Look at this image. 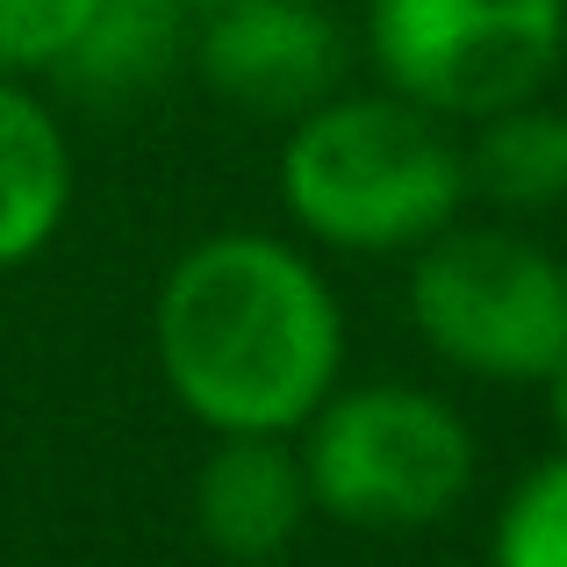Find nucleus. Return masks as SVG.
Returning a JSON list of instances; mask_svg holds the SVG:
<instances>
[{
	"label": "nucleus",
	"mask_w": 567,
	"mask_h": 567,
	"mask_svg": "<svg viewBox=\"0 0 567 567\" xmlns=\"http://www.w3.org/2000/svg\"><path fill=\"white\" fill-rule=\"evenodd\" d=\"M346 317L280 237L223 230L158 288V367L208 431H295L338 388Z\"/></svg>",
	"instance_id": "nucleus-1"
},
{
	"label": "nucleus",
	"mask_w": 567,
	"mask_h": 567,
	"mask_svg": "<svg viewBox=\"0 0 567 567\" xmlns=\"http://www.w3.org/2000/svg\"><path fill=\"white\" fill-rule=\"evenodd\" d=\"M410 317L467 374L546 381L567 360V266L532 237L445 223L410 274Z\"/></svg>",
	"instance_id": "nucleus-4"
},
{
	"label": "nucleus",
	"mask_w": 567,
	"mask_h": 567,
	"mask_svg": "<svg viewBox=\"0 0 567 567\" xmlns=\"http://www.w3.org/2000/svg\"><path fill=\"white\" fill-rule=\"evenodd\" d=\"M367 51L402 101L482 123L560 72L567 0H374Z\"/></svg>",
	"instance_id": "nucleus-5"
},
{
	"label": "nucleus",
	"mask_w": 567,
	"mask_h": 567,
	"mask_svg": "<svg viewBox=\"0 0 567 567\" xmlns=\"http://www.w3.org/2000/svg\"><path fill=\"white\" fill-rule=\"evenodd\" d=\"M101 0H0V72H43L86 37Z\"/></svg>",
	"instance_id": "nucleus-12"
},
{
	"label": "nucleus",
	"mask_w": 567,
	"mask_h": 567,
	"mask_svg": "<svg viewBox=\"0 0 567 567\" xmlns=\"http://www.w3.org/2000/svg\"><path fill=\"white\" fill-rule=\"evenodd\" d=\"M467 187L511 208H546L567 194V115L554 109H496L482 115V137L467 152Z\"/></svg>",
	"instance_id": "nucleus-9"
},
{
	"label": "nucleus",
	"mask_w": 567,
	"mask_h": 567,
	"mask_svg": "<svg viewBox=\"0 0 567 567\" xmlns=\"http://www.w3.org/2000/svg\"><path fill=\"white\" fill-rule=\"evenodd\" d=\"M295 223L338 251L431 245L467 202V152L416 101H317L280 152Z\"/></svg>",
	"instance_id": "nucleus-2"
},
{
	"label": "nucleus",
	"mask_w": 567,
	"mask_h": 567,
	"mask_svg": "<svg viewBox=\"0 0 567 567\" xmlns=\"http://www.w3.org/2000/svg\"><path fill=\"white\" fill-rule=\"evenodd\" d=\"M488 567H567V453L517 482L488 539Z\"/></svg>",
	"instance_id": "nucleus-11"
},
{
	"label": "nucleus",
	"mask_w": 567,
	"mask_h": 567,
	"mask_svg": "<svg viewBox=\"0 0 567 567\" xmlns=\"http://www.w3.org/2000/svg\"><path fill=\"white\" fill-rule=\"evenodd\" d=\"M72 202V158L65 130L51 123L37 94L0 72V266H22L51 245Z\"/></svg>",
	"instance_id": "nucleus-8"
},
{
	"label": "nucleus",
	"mask_w": 567,
	"mask_h": 567,
	"mask_svg": "<svg viewBox=\"0 0 567 567\" xmlns=\"http://www.w3.org/2000/svg\"><path fill=\"white\" fill-rule=\"evenodd\" d=\"M166 8H216V0H166Z\"/></svg>",
	"instance_id": "nucleus-14"
},
{
	"label": "nucleus",
	"mask_w": 567,
	"mask_h": 567,
	"mask_svg": "<svg viewBox=\"0 0 567 567\" xmlns=\"http://www.w3.org/2000/svg\"><path fill=\"white\" fill-rule=\"evenodd\" d=\"M309 517L302 453L280 445V431H216V453L194 474V525L223 560H274L295 546Z\"/></svg>",
	"instance_id": "nucleus-7"
},
{
	"label": "nucleus",
	"mask_w": 567,
	"mask_h": 567,
	"mask_svg": "<svg viewBox=\"0 0 567 567\" xmlns=\"http://www.w3.org/2000/svg\"><path fill=\"white\" fill-rule=\"evenodd\" d=\"M202 80L245 115H309L346 72V37L317 0H216L202 8Z\"/></svg>",
	"instance_id": "nucleus-6"
},
{
	"label": "nucleus",
	"mask_w": 567,
	"mask_h": 567,
	"mask_svg": "<svg viewBox=\"0 0 567 567\" xmlns=\"http://www.w3.org/2000/svg\"><path fill=\"white\" fill-rule=\"evenodd\" d=\"M546 410H554V431L567 439V360L554 367V374H546Z\"/></svg>",
	"instance_id": "nucleus-13"
},
{
	"label": "nucleus",
	"mask_w": 567,
	"mask_h": 567,
	"mask_svg": "<svg viewBox=\"0 0 567 567\" xmlns=\"http://www.w3.org/2000/svg\"><path fill=\"white\" fill-rule=\"evenodd\" d=\"M309 511L360 532L439 525L474 482V439L424 388L323 395L302 445Z\"/></svg>",
	"instance_id": "nucleus-3"
},
{
	"label": "nucleus",
	"mask_w": 567,
	"mask_h": 567,
	"mask_svg": "<svg viewBox=\"0 0 567 567\" xmlns=\"http://www.w3.org/2000/svg\"><path fill=\"white\" fill-rule=\"evenodd\" d=\"M166 29H173L166 0H101V14L86 22V37L72 43L58 65H72L80 86L123 94V86L152 80V72L166 65Z\"/></svg>",
	"instance_id": "nucleus-10"
}]
</instances>
